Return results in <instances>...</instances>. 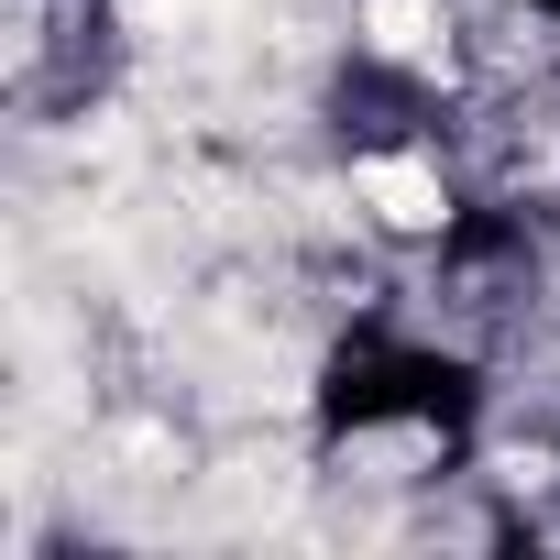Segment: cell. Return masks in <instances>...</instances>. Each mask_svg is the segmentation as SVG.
Returning a JSON list of instances; mask_svg holds the SVG:
<instances>
[{
  "mask_svg": "<svg viewBox=\"0 0 560 560\" xmlns=\"http://www.w3.org/2000/svg\"><path fill=\"white\" fill-rule=\"evenodd\" d=\"M363 34H374L385 56H429L440 12H429V0H363Z\"/></svg>",
  "mask_w": 560,
  "mask_h": 560,
  "instance_id": "7a4b0ae2",
  "label": "cell"
},
{
  "mask_svg": "<svg viewBox=\"0 0 560 560\" xmlns=\"http://www.w3.org/2000/svg\"><path fill=\"white\" fill-rule=\"evenodd\" d=\"M352 187H363V209H374L385 231H440V176H429V165H407V154H374Z\"/></svg>",
  "mask_w": 560,
  "mask_h": 560,
  "instance_id": "6da1fadb",
  "label": "cell"
}]
</instances>
